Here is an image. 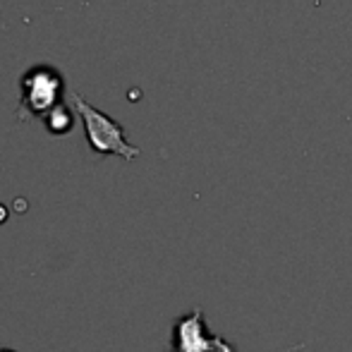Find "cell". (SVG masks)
I'll list each match as a JSON object with an SVG mask.
<instances>
[{
	"instance_id": "cell-3",
	"label": "cell",
	"mask_w": 352,
	"mask_h": 352,
	"mask_svg": "<svg viewBox=\"0 0 352 352\" xmlns=\"http://www.w3.org/2000/svg\"><path fill=\"white\" fill-rule=\"evenodd\" d=\"M170 352H235V345L223 340L221 336L209 333L204 314L197 307L175 321Z\"/></svg>"
},
{
	"instance_id": "cell-1",
	"label": "cell",
	"mask_w": 352,
	"mask_h": 352,
	"mask_svg": "<svg viewBox=\"0 0 352 352\" xmlns=\"http://www.w3.org/2000/svg\"><path fill=\"white\" fill-rule=\"evenodd\" d=\"M70 101L74 103V111L79 113V118H82L87 142L94 153H98V156L116 153V156H122L125 161H135V158L140 156L142 148H137L135 144L127 142L125 127H122L120 122L113 120V118L106 116L103 111H98L96 106H91V103L77 91L70 94Z\"/></svg>"
},
{
	"instance_id": "cell-6",
	"label": "cell",
	"mask_w": 352,
	"mask_h": 352,
	"mask_svg": "<svg viewBox=\"0 0 352 352\" xmlns=\"http://www.w3.org/2000/svg\"><path fill=\"white\" fill-rule=\"evenodd\" d=\"M0 352H14V350H10V348H0Z\"/></svg>"
},
{
	"instance_id": "cell-5",
	"label": "cell",
	"mask_w": 352,
	"mask_h": 352,
	"mask_svg": "<svg viewBox=\"0 0 352 352\" xmlns=\"http://www.w3.org/2000/svg\"><path fill=\"white\" fill-rule=\"evenodd\" d=\"M8 218H10V211H8V206H5V204H0V226H3V223L8 221Z\"/></svg>"
},
{
	"instance_id": "cell-4",
	"label": "cell",
	"mask_w": 352,
	"mask_h": 352,
	"mask_svg": "<svg viewBox=\"0 0 352 352\" xmlns=\"http://www.w3.org/2000/svg\"><path fill=\"white\" fill-rule=\"evenodd\" d=\"M43 122H46L51 135H67L74 127V108L67 106L65 101L58 103V106L43 118Z\"/></svg>"
},
{
	"instance_id": "cell-2",
	"label": "cell",
	"mask_w": 352,
	"mask_h": 352,
	"mask_svg": "<svg viewBox=\"0 0 352 352\" xmlns=\"http://www.w3.org/2000/svg\"><path fill=\"white\" fill-rule=\"evenodd\" d=\"M65 79L53 65H32L19 79V103L17 118H46L58 103H63Z\"/></svg>"
}]
</instances>
